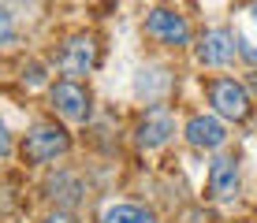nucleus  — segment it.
<instances>
[{
  "label": "nucleus",
  "mask_w": 257,
  "mask_h": 223,
  "mask_svg": "<svg viewBox=\"0 0 257 223\" xmlns=\"http://www.w3.org/2000/svg\"><path fill=\"white\" fill-rule=\"evenodd\" d=\"M67 149H71V138H67L64 127H56V123H38L23 141V156L30 160V164L56 160V156H64Z\"/></svg>",
  "instance_id": "1"
},
{
  "label": "nucleus",
  "mask_w": 257,
  "mask_h": 223,
  "mask_svg": "<svg viewBox=\"0 0 257 223\" xmlns=\"http://www.w3.org/2000/svg\"><path fill=\"white\" fill-rule=\"evenodd\" d=\"M253 15H257V4H253Z\"/></svg>",
  "instance_id": "15"
},
{
  "label": "nucleus",
  "mask_w": 257,
  "mask_h": 223,
  "mask_svg": "<svg viewBox=\"0 0 257 223\" xmlns=\"http://www.w3.org/2000/svg\"><path fill=\"white\" fill-rule=\"evenodd\" d=\"M146 34L164 45H187L190 41V26L183 19L179 12H172V8H157V12H149L146 19Z\"/></svg>",
  "instance_id": "3"
},
{
  "label": "nucleus",
  "mask_w": 257,
  "mask_h": 223,
  "mask_svg": "<svg viewBox=\"0 0 257 223\" xmlns=\"http://www.w3.org/2000/svg\"><path fill=\"white\" fill-rule=\"evenodd\" d=\"M209 104L216 108V115L224 119H246L250 115V97L235 78H216L209 82Z\"/></svg>",
  "instance_id": "2"
},
{
  "label": "nucleus",
  "mask_w": 257,
  "mask_h": 223,
  "mask_svg": "<svg viewBox=\"0 0 257 223\" xmlns=\"http://www.w3.org/2000/svg\"><path fill=\"white\" fill-rule=\"evenodd\" d=\"M209 197L227 204L238 197V164L235 156H216L209 167Z\"/></svg>",
  "instance_id": "5"
},
{
  "label": "nucleus",
  "mask_w": 257,
  "mask_h": 223,
  "mask_svg": "<svg viewBox=\"0 0 257 223\" xmlns=\"http://www.w3.org/2000/svg\"><path fill=\"white\" fill-rule=\"evenodd\" d=\"M198 60L205 67H227L235 60V38L227 30H209L198 45Z\"/></svg>",
  "instance_id": "6"
},
{
  "label": "nucleus",
  "mask_w": 257,
  "mask_h": 223,
  "mask_svg": "<svg viewBox=\"0 0 257 223\" xmlns=\"http://www.w3.org/2000/svg\"><path fill=\"white\" fill-rule=\"evenodd\" d=\"M93 67V38L75 34L64 49H60V71L64 75H86Z\"/></svg>",
  "instance_id": "8"
},
{
  "label": "nucleus",
  "mask_w": 257,
  "mask_h": 223,
  "mask_svg": "<svg viewBox=\"0 0 257 223\" xmlns=\"http://www.w3.org/2000/svg\"><path fill=\"white\" fill-rule=\"evenodd\" d=\"M12 153V141H8V130H4V123H0V156H8Z\"/></svg>",
  "instance_id": "13"
},
{
  "label": "nucleus",
  "mask_w": 257,
  "mask_h": 223,
  "mask_svg": "<svg viewBox=\"0 0 257 223\" xmlns=\"http://www.w3.org/2000/svg\"><path fill=\"white\" fill-rule=\"evenodd\" d=\"M49 193H52L60 204H75L78 193H82V182H78V178H71V175H56V178L49 182Z\"/></svg>",
  "instance_id": "11"
},
{
  "label": "nucleus",
  "mask_w": 257,
  "mask_h": 223,
  "mask_svg": "<svg viewBox=\"0 0 257 223\" xmlns=\"http://www.w3.org/2000/svg\"><path fill=\"white\" fill-rule=\"evenodd\" d=\"M172 134H175V119L168 115V108H153V112H146V119L138 123V145L161 149Z\"/></svg>",
  "instance_id": "7"
},
{
  "label": "nucleus",
  "mask_w": 257,
  "mask_h": 223,
  "mask_svg": "<svg viewBox=\"0 0 257 223\" xmlns=\"http://www.w3.org/2000/svg\"><path fill=\"white\" fill-rule=\"evenodd\" d=\"M45 223H75V219H71V216H67V212H56V216H49Z\"/></svg>",
  "instance_id": "14"
},
{
  "label": "nucleus",
  "mask_w": 257,
  "mask_h": 223,
  "mask_svg": "<svg viewBox=\"0 0 257 223\" xmlns=\"http://www.w3.org/2000/svg\"><path fill=\"white\" fill-rule=\"evenodd\" d=\"M101 223H157V219H153V212L138 208V204H112Z\"/></svg>",
  "instance_id": "10"
},
{
  "label": "nucleus",
  "mask_w": 257,
  "mask_h": 223,
  "mask_svg": "<svg viewBox=\"0 0 257 223\" xmlns=\"http://www.w3.org/2000/svg\"><path fill=\"white\" fill-rule=\"evenodd\" d=\"M52 104L56 112L71 123H86L90 119V93H86L78 82H56L52 86Z\"/></svg>",
  "instance_id": "4"
},
{
  "label": "nucleus",
  "mask_w": 257,
  "mask_h": 223,
  "mask_svg": "<svg viewBox=\"0 0 257 223\" xmlns=\"http://www.w3.org/2000/svg\"><path fill=\"white\" fill-rule=\"evenodd\" d=\"M183 134H187V141L194 149H220V145H224V138H227L224 123H220L216 115H194Z\"/></svg>",
  "instance_id": "9"
},
{
  "label": "nucleus",
  "mask_w": 257,
  "mask_h": 223,
  "mask_svg": "<svg viewBox=\"0 0 257 223\" xmlns=\"http://www.w3.org/2000/svg\"><path fill=\"white\" fill-rule=\"evenodd\" d=\"M15 38V23H12V15H8V8L0 4V45H8Z\"/></svg>",
  "instance_id": "12"
}]
</instances>
